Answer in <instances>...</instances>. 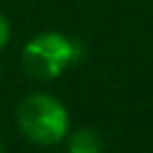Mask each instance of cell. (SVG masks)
Here are the masks:
<instances>
[{"label": "cell", "instance_id": "cell-3", "mask_svg": "<svg viewBox=\"0 0 153 153\" xmlns=\"http://www.w3.org/2000/svg\"><path fill=\"white\" fill-rule=\"evenodd\" d=\"M104 137L92 126H81L68 135V153H101Z\"/></svg>", "mask_w": 153, "mask_h": 153}, {"label": "cell", "instance_id": "cell-4", "mask_svg": "<svg viewBox=\"0 0 153 153\" xmlns=\"http://www.w3.org/2000/svg\"><path fill=\"white\" fill-rule=\"evenodd\" d=\"M9 36H11V25L7 20V16L0 11V50L9 43Z\"/></svg>", "mask_w": 153, "mask_h": 153}, {"label": "cell", "instance_id": "cell-2", "mask_svg": "<svg viewBox=\"0 0 153 153\" xmlns=\"http://www.w3.org/2000/svg\"><path fill=\"white\" fill-rule=\"evenodd\" d=\"M79 59V43L61 32H41L23 48L20 63L36 81H52Z\"/></svg>", "mask_w": 153, "mask_h": 153}, {"label": "cell", "instance_id": "cell-5", "mask_svg": "<svg viewBox=\"0 0 153 153\" xmlns=\"http://www.w3.org/2000/svg\"><path fill=\"white\" fill-rule=\"evenodd\" d=\"M2 151H5V146H2V140H0V153H2Z\"/></svg>", "mask_w": 153, "mask_h": 153}, {"label": "cell", "instance_id": "cell-1", "mask_svg": "<svg viewBox=\"0 0 153 153\" xmlns=\"http://www.w3.org/2000/svg\"><path fill=\"white\" fill-rule=\"evenodd\" d=\"M16 120L29 142L38 146H54L63 142L70 131V115L68 108L48 92H34L27 95L18 104Z\"/></svg>", "mask_w": 153, "mask_h": 153}]
</instances>
